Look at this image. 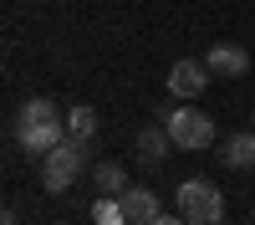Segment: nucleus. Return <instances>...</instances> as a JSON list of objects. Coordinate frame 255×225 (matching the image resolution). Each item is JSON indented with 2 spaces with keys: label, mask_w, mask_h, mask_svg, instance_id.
<instances>
[{
  "label": "nucleus",
  "mask_w": 255,
  "mask_h": 225,
  "mask_svg": "<svg viewBox=\"0 0 255 225\" xmlns=\"http://www.w3.org/2000/svg\"><path fill=\"white\" fill-rule=\"evenodd\" d=\"M15 143L26 154H36V159H46L56 143H67V118L56 113V102H46V97H31L26 108H20V123H15Z\"/></svg>",
  "instance_id": "f257e3e1"
},
{
  "label": "nucleus",
  "mask_w": 255,
  "mask_h": 225,
  "mask_svg": "<svg viewBox=\"0 0 255 225\" xmlns=\"http://www.w3.org/2000/svg\"><path fill=\"white\" fill-rule=\"evenodd\" d=\"M153 225H189V220H184V215H158Z\"/></svg>",
  "instance_id": "ddd939ff"
},
{
  "label": "nucleus",
  "mask_w": 255,
  "mask_h": 225,
  "mask_svg": "<svg viewBox=\"0 0 255 225\" xmlns=\"http://www.w3.org/2000/svg\"><path fill=\"white\" fill-rule=\"evenodd\" d=\"M179 215L189 225H215L225 215V195H220V184H209V179H184L179 184Z\"/></svg>",
  "instance_id": "f03ea898"
},
{
  "label": "nucleus",
  "mask_w": 255,
  "mask_h": 225,
  "mask_svg": "<svg viewBox=\"0 0 255 225\" xmlns=\"http://www.w3.org/2000/svg\"><path fill=\"white\" fill-rule=\"evenodd\" d=\"M92 179H97V195H123L128 190V169L113 164V159H102L97 169H92Z\"/></svg>",
  "instance_id": "9d476101"
},
{
  "label": "nucleus",
  "mask_w": 255,
  "mask_h": 225,
  "mask_svg": "<svg viewBox=\"0 0 255 225\" xmlns=\"http://www.w3.org/2000/svg\"><path fill=\"white\" fill-rule=\"evenodd\" d=\"M168 149H174L168 128H143V133H138V159H143V164H158Z\"/></svg>",
  "instance_id": "1a4fd4ad"
},
{
  "label": "nucleus",
  "mask_w": 255,
  "mask_h": 225,
  "mask_svg": "<svg viewBox=\"0 0 255 225\" xmlns=\"http://www.w3.org/2000/svg\"><path fill=\"white\" fill-rule=\"evenodd\" d=\"M77 174H82V143H77V138L56 143V149H51L46 159H41V184H46L51 195L72 190V184H77Z\"/></svg>",
  "instance_id": "20e7f679"
},
{
  "label": "nucleus",
  "mask_w": 255,
  "mask_h": 225,
  "mask_svg": "<svg viewBox=\"0 0 255 225\" xmlns=\"http://www.w3.org/2000/svg\"><path fill=\"white\" fill-rule=\"evenodd\" d=\"M67 133H72L77 143H87V138L97 133V113H92V108H82V102H77V108L67 113Z\"/></svg>",
  "instance_id": "9b49d317"
},
{
  "label": "nucleus",
  "mask_w": 255,
  "mask_h": 225,
  "mask_svg": "<svg viewBox=\"0 0 255 225\" xmlns=\"http://www.w3.org/2000/svg\"><path fill=\"white\" fill-rule=\"evenodd\" d=\"M209 72L215 77H245L250 72V51L245 46H235V41H220V46H209Z\"/></svg>",
  "instance_id": "0eeeda50"
},
{
  "label": "nucleus",
  "mask_w": 255,
  "mask_h": 225,
  "mask_svg": "<svg viewBox=\"0 0 255 225\" xmlns=\"http://www.w3.org/2000/svg\"><path fill=\"white\" fill-rule=\"evenodd\" d=\"M118 200H123L128 225H153V220H158V195H153V190H143V184H128Z\"/></svg>",
  "instance_id": "423d86ee"
},
{
  "label": "nucleus",
  "mask_w": 255,
  "mask_h": 225,
  "mask_svg": "<svg viewBox=\"0 0 255 225\" xmlns=\"http://www.w3.org/2000/svg\"><path fill=\"white\" fill-rule=\"evenodd\" d=\"M209 77H215V72H209V61H194V56H189V61H174V67H168V92H174V97H199L204 87H209Z\"/></svg>",
  "instance_id": "39448f33"
},
{
  "label": "nucleus",
  "mask_w": 255,
  "mask_h": 225,
  "mask_svg": "<svg viewBox=\"0 0 255 225\" xmlns=\"http://www.w3.org/2000/svg\"><path fill=\"white\" fill-rule=\"evenodd\" d=\"M220 159L230 169H255V133H235L220 143Z\"/></svg>",
  "instance_id": "6e6552de"
},
{
  "label": "nucleus",
  "mask_w": 255,
  "mask_h": 225,
  "mask_svg": "<svg viewBox=\"0 0 255 225\" xmlns=\"http://www.w3.org/2000/svg\"><path fill=\"white\" fill-rule=\"evenodd\" d=\"M163 128H168V138H174V149H189V154H199V149L215 143V118L199 113V108H174L163 118Z\"/></svg>",
  "instance_id": "7ed1b4c3"
},
{
  "label": "nucleus",
  "mask_w": 255,
  "mask_h": 225,
  "mask_svg": "<svg viewBox=\"0 0 255 225\" xmlns=\"http://www.w3.org/2000/svg\"><path fill=\"white\" fill-rule=\"evenodd\" d=\"M92 225H128L123 200H118V195H102V200L92 205Z\"/></svg>",
  "instance_id": "f8f14e48"
},
{
  "label": "nucleus",
  "mask_w": 255,
  "mask_h": 225,
  "mask_svg": "<svg viewBox=\"0 0 255 225\" xmlns=\"http://www.w3.org/2000/svg\"><path fill=\"white\" fill-rule=\"evenodd\" d=\"M0 225H20V220H15V210H5V215H0Z\"/></svg>",
  "instance_id": "4468645a"
},
{
  "label": "nucleus",
  "mask_w": 255,
  "mask_h": 225,
  "mask_svg": "<svg viewBox=\"0 0 255 225\" xmlns=\"http://www.w3.org/2000/svg\"><path fill=\"white\" fill-rule=\"evenodd\" d=\"M215 225H220V220H215Z\"/></svg>",
  "instance_id": "2eb2a0df"
}]
</instances>
